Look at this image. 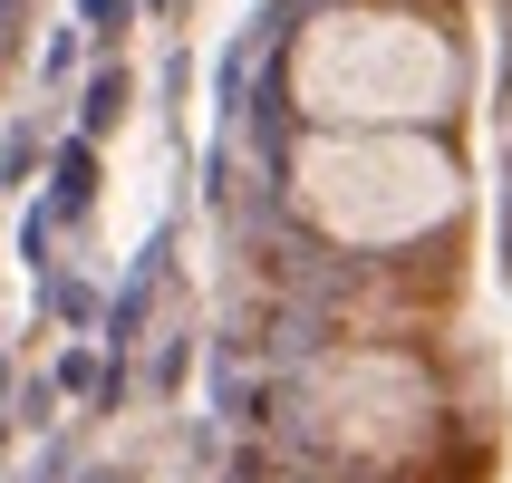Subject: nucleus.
<instances>
[{
  "mask_svg": "<svg viewBox=\"0 0 512 483\" xmlns=\"http://www.w3.org/2000/svg\"><path fill=\"white\" fill-rule=\"evenodd\" d=\"M310 435L339 445L348 464H406L435 435V397L426 377L387 358V348H348V358H319L310 368Z\"/></svg>",
  "mask_w": 512,
  "mask_h": 483,
  "instance_id": "3",
  "label": "nucleus"
},
{
  "mask_svg": "<svg viewBox=\"0 0 512 483\" xmlns=\"http://www.w3.org/2000/svg\"><path fill=\"white\" fill-rule=\"evenodd\" d=\"M290 78L310 116H426L455 97V58L416 20H319Z\"/></svg>",
  "mask_w": 512,
  "mask_h": 483,
  "instance_id": "1",
  "label": "nucleus"
},
{
  "mask_svg": "<svg viewBox=\"0 0 512 483\" xmlns=\"http://www.w3.org/2000/svg\"><path fill=\"white\" fill-rule=\"evenodd\" d=\"M300 213L329 242H406L455 213V165L416 145H310L300 155Z\"/></svg>",
  "mask_w": 512,
  "mask_h": 483,
  "instance_id": "2",
  "label": "nucleus"
}]
</instances>
